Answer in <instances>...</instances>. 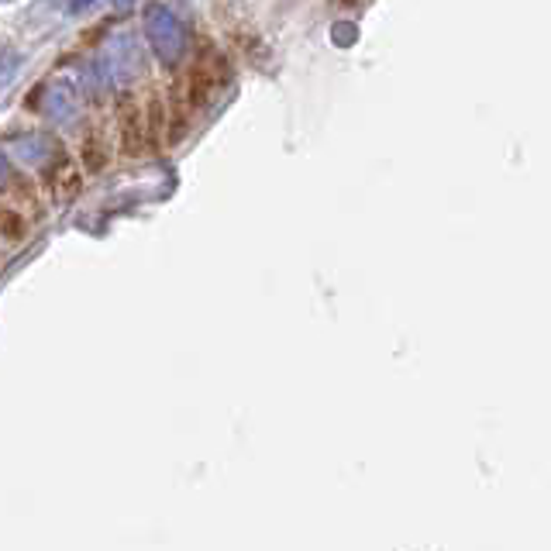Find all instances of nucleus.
I'll use <instances>...</instances> for the list:
<instances>
[{"instance_id": "f257e3e1", "label": "nucleus", "mask_w": 551, "mask_h": 551, "mask_svg": "<svg viewBox=\"0 0 551 551\" xmlns=\"http://www.w3.org/2000/svg\"><path fill=\"white\" fill-rule=\"evenodd\" d=\"M145 38L162 66H176L186 56V28L166 4H152L145 11Z\"/></svg>"}, {"instance_id": "f03ea898", "label": "nucleus", "mask_w": 551, "mask_h": 551, "mask_svg": "<svg viewBox=\"0 0 551 551\" xmlns=\"http://www.w3.org/2000/svg\"><path fill=\"white\" fill-rule=\"evenodd\" d=\"M224 80H228V59H224L214 45H207V52L204 56H197L193 69L183 76V83H180L186 107H204L207 100L224 87Z\"/></svg>"}, {"instance_id": "7ed1b4c3", "label": "nucleus", "mask_w": 551, "mask_h": 551, "mask_svg": "<svg viewBox=\"0 0 551 551\" xmlns=\"http://www.w3.org/2000/svg\"><path fill=\"white\" fill-rule=\"evenodd\" d=\"M100 69H104L107 83H114V87H131V83H138L145 76V56L131 35H114L104 52V59H100Z\"/></svg>"}, {"instance_id": "20e7f679", "label": "nucleus", "mask_w": 551, "mask_h": 551, "mask_svg": "<svg viewBox=\"0 0 551 551\" xmlns=\"http://www.w3.org/2000/svg\"><path fill=\"white\" fill-rule=\"evenodd\" d=\"M118 135L124 155H142L145 149V111L138 100L124 97L118 104Z\"/></svg>"}, {"instance_id": "39448f33", "label": "nucleus", "mask_w": 551, "mask_h": 551, "mask_svg": "<svg viewBox=\"0 0 551 551\" xmlns=\"http://www.w3.org/2000/svg\"><path fill=\"white\" fill-rule=\"evenodd\" d=\"M31 104H42L49 118H56L62 124H73L76 111H80V100H76V90L69 83H59V87H38V97L31 100L28 97V107Z\"/></svg>"}, {"instance_id": "423d86ee", "label": "nucleus", "mask_w": 551, "mask_h": 551, "mask_svg": "<svg viewBox=\"0 0 551 551\" xmlns=\"http://www.w3.org/2000/svg\"><path fill=\"white\" fill-rule=\"evenodd\" d=\"M80 186H83V173L76 166H62L59 176H56V200L59 204H69V200L80 197Z\"/></svg>"}, {"instance_id": "0eeeda50", "label": "nucleus", "mask_w": 551, "mask_h": 551, "mask_svg": "<svg viewBox=\"0 0 551 551\" xmlns=\"http://www.w3.org/2000/svg\"><path fill=\"white\" fill-rule=\"evenodd\" d=\"M0 238H11V242L25 238V217L7 204H0Z\"/></svg>"}, {"instance_id": "6e6552de", "label": "nucleus", "mask_w": 551, "mask_h": 551, "mask_svg": "<svg viewBox=\"0 0 551 551\" xmlns=\"http://www.w3.org/2000/svg\"><path fill=\"white\" fill-rule=\"evenodd\" d=\"M18 152H21V159L31 162V166L45 162V155H49V149H45L42 138H21V142H18Z\"/></svg>"}, {"instance_id": "1a4fd4ad", "label": "nucleus", "mask_w": 551, "mask_h": 551, "mask_svg": "<svg viewBox=\"0 0 551 551\" xmlns=\"http://www.w3.org/2000/svg\"><path fill=\"white\" fill-rule=\"evenodd\" d=\"M83 162H87V173H100L107 166V152L97 142H87L83 145Z\"/></svg>"}, {"instance_id": "9d476101", "label": "nucleus", "mask_w": 551, "mask_h": 551, "mask_svg": "<svg viewBox=\"0 0 551 551\" xmlns=\"http://www.w3.org/2000/svg\"><path fill=\"white\" fill-rule=\"evenodd\" d=\"M355 38H359V28H355L352 21H338V25L331 28V42L341 45V49H348V45H355Z\"/></svg>"}, {"instance_id": "9b49d317", "label": "nucleus", "mask_w": 551, "mask_h": 551, "mask_svg": "<svg viewBox=\"0 0 551 551\" xmlns=\"http://www.w3.org/2000/svg\"><path fill=\"white\" fill-rule=\"evenodd\" d=\"M135 4H138V0H114L111 14H114V18H128V14L135 11Z\"/></svg>"}, {"instance_id": "f8f14e48", "label": "nucleus", "mask_w": 551, "mask_h": 551, "mask_svg": "<svg viewBox=\"0 0 551 551\" xmlns=\"http://www.w3.org/2000/svg\"><path fill=\"white\" fill-rule=\"evenodd\" d=\"M90 4H93V0H73V7H69V11H73V14H83Z\"/></svg>"}, {"instance_id": "ddd939ff", "label": "nucleus", "mask_w": 551, "mask_h": 551, "mask_svg": "<svg viewBox=\"0 0 551 551\" xmlns=\"http://www.w3.org/2000/svg\"><path fill=\"white\" fill-rule=\"evenodd\" d=\"M7 173H11V169H7V159H4V152H0V186L7 183Z\"/></svg>"}]
</instances>
